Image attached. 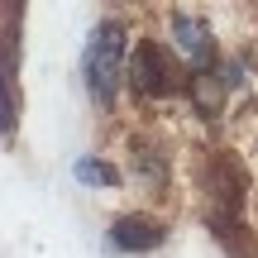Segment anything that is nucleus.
I'll list each match as a JSON object with an SVG mask.
<instances>
[{"label":"nucleus","instance_id":"obj_1","mask_svg":"<svg viewBox=\"0 0 258 258\" xmlns=\"http://www.w3.org/2000/svg\"><path fill=\"white\" fill-rule=\"evenodd\" d=\"M82 72H86V86H91L96 101H110L115 86H120V72H124V24H115V19L96 24L91 43L82 53Z\"/></svg>","mask_w":258,"mask_h":258},{"label":"nucleus","instance_id":"obj_2","mask_svg":"<svg viewBox=\"0 0 258 258\" xmlns=\"http://www.w3.org/2000/svg\"><path fill=\"white\" fill-rule=\"evenodd\" d=\"M129 77H134V91L139 96H167V91H172V67H167V57H163L158 43H139L134 48Z\"/></svg>","mask_w":258,"mask_h":258},{"label":"nucleus","instance_id":"obj_3","mask_svg":"<svg viewBox=\"0 0 258 258\" xmlns=\"http://www.w3.org/2000/svg\"><path fill=\"white\" fill-rule=\"evenodd\" d=\"M163 239H167V230L158 220H148V215H120V220L110 225V244L120 253H148Z\"/></svg>","mask_w":258,"mask_h":258},{"label":"nucleus","instance_id":"obj_4","mask_svg":"<svg viewBox=\"0 0 258 258\" xmlns=\"http://www.w3.org/2000/svg\"><path fill=\"white\" fill-rule=\"evenodd\" d=\"M172 38H177V53H182L186 62L196 67V72H206V62L215 57V38H211V29H206L201 19H191V15H177V19H172Z\"/></svg>","mask_w":258,"mask_h":258},{"label":"nucleus","instance_id":"obj_5","mask_svg":"<svg viewBox=\"0 0 258 258\" xmlns=\"http://www.w3.org/2000/svg\"><path fill=\"white\" fill-rule=\"evenodd\" d=\"M191 101H196V110H201V115H215V110H220V82H215L211 72H196Z\"/></svg>","mask_w":258,"mask_h":258},{"label":"nucleus","instance_id":"obj_6","mask_svg":"<svg viewBox=\"0 0 258 258\" xmlns=\"http://www.w3.org/2000/svg\"><path fill=\"white\" fill-rule=\"evenodd\" d=\"M77 182H86V186H115V182H120V172H115L110 163L82 158V163H77Z\"/></svg>","mask_w":258,"mask_h":258},{"label":"nucleus","instance_id":"obj_7","mask_svg":"<svg viewBox=\"0 0 258 258\" xmlns=\"http://www.w3.org/2000/svg\"><path fill=\"white\" fill-rule=\"evenodd\" d=\"M15 124V105H10V91H5V72H0V134H10Z\"/></svg>","mask_w":258,"mask_h":258}]
</instances>
